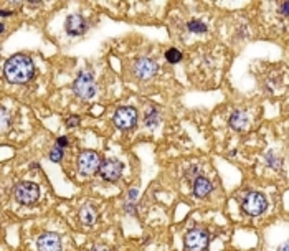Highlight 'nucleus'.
I'll list each match as a JSON object with an SVG mask.
<instances>
[{
    "label": "nucleus",
    "mask_w": 289,
    "mask_h": 251,
    "mask_svg": "<svg viewBox=\"0 0 289 251\" xmlns=\"http://www.w3.org/2000/svg\"><path fill=\"white\" fill-rule=\"evenodd\" d=\"M73 91L76 96L83 99H91L96 94V85L93 80V75L88 71H81L73 83Z\"/></svg>",
    "instance_id": "nucleus-5"
},
{
    "label": "nucleus",
    "mask_w": 289,
    "mask_h": 251,
    "mask_svg": "<svg viewBox=\"0 0 289 251\" xmlns=\"http://www.w3.org/2000/svg\"><path fill=\"white\" fill-rule=\"evenodd\" d=\"M38 251H61V240L55 233H43L37 240Z\"/></svg>",
    "instance_id": "nucleus-10"
},
{
    "label": "nucleus",
    "mask_w": 289,
    "mask_h": 251,
    "mask_svg": "<svg viewBox=\"0 0 289 251\" xmlns=\"http://www.w3.org/2000/svg\"><path fill=\"white\" fill-rule=\"evenodd\" d=\"M159 71V65L151 58H139V60L134 63V73L139 80H149L152 76H156Z\"/></svg>",
    "instance_id": "nucleus-9"
},
{
    "label": "nucleus",
    "mask_w": 289,
    "mask_h": 251,
    "mask_svg": "<svg viewBox=\"0 0 289 251\" xmlns=\"http://www.w3.org/2000/svg\"><path fill=\"white\" fill-rule=\"evenodd\" d=\"M7 122H9V119H7V109L2 107V129L4 131L7 129Z\"/></svg>",
    "instance_id": "nucleus-23"
},
{
    "label": "nucleus",
    "mask_w": 289,
    "mask_h": 251,
    "mask_svg": "<svg viewBox=\"0 0 289 251\" xmlns=\"http://www.w3.org/2000/svg\"><path fill=\"white\" fill-rule=\"evenodd\" d=\"M101 167V159L98 152L94 151H83L78 156V170L83 175H94L96 172H99Z\"/></svg>",
    "instance_id": "nucleus-6"
},
{
    "label": "nucleus",
    "mask_w": 289,
    "mask_h": 251,
    "mask_svg": "<svg viewBox=\"0 0 289 251\" xmlns=\"http://www.w3.org/2000/svg\"><path fill=\"white\" fill-rule=\"evenodd\" d=\"M65 28H66V33L71 35V37H78L83 35L85 31L88 30V25L86 20L83 18L81 15L75 14V15H69L66 18V23H65Z\"/></svg>",
    "instance_id": "nucleus-11"
},
{
    "label": "nucleus",
    "mask_w": 289,
    "mask_h": 251,
    "mask_svg": "<svg viewBox=\"0 0 289 251\" xmlns=\"http://www.w3.org/2000/svg\"><path fill=\"white\" fill-rule=\"evenodd\" d=\"M210 235L203 228H192L184 238V246L187 251H203L208 246Z\"/></svg>",
    "instance_id": "nucleus-4"
},
{
    "label": "nucleus",
    "mask_w": 289,
    "mask_h": 251,
    "mask_svg": "<svg viewBox=\"0 0 289 251\" xmlns=\"http://www.w3.org/2000/svg\"><path fill=\"white\" fill-rule=\"evenodd\" d=\"M91 251H109V249L106 246H102V244H96V246Z\"/></svg>",
    "instance_id": "nucleus-24"
},
{
    "label": "nucleus",
    "mask_w": 289,
    "mask_h": 251,
    "mask_svg": "<svg viewBox=\"0 0 289 251\" xmlns=\"http://www.w3.org/2000/svg\"><path fill=\"white\" fill-rule=\"evenodd\" d=\"M265 159H266V164L271 165L273 169H279V167H281V160L278 157H274L273 154H266Z\"/></svg>",
    "instance_id": "nucleus-18"
},
{
    "label": "nucleus",
    "mask_w": 289,
    "mask_h": 251,
    "mask_svg": "<svg viewBox=\"0 0 289 251\" xmlns=\"http://www.w3.org/2000/svg\"><path fill=\"white\" fill-rule=\"evenodd\" d=\"M187 27H189L190 31H194V33H205V31L208 30L207 25H205L203 22H200V20H192V22H189Z\"/></svg>",
    "instance_id": "nucleus-15"
},
{
    "label": "nucleus",
    "mask_w": 289,
    "mask_h": 251,
    "mask_svg": "<svg viewBox=\"0 0 289 251\" xmlns=\"http://www.w3.org/2000/svg\"><path fill=\"white\" fill-rule=\"evenodd\" d=\"M113 121H114L116 127H119V129H123V131L132 129L137 122V111L131 106H121L116 109Z\"/></svg>",
    "instance_id": "nucleus-7"
},
{
    "label": "nucleus",
    "mask_w": 289,
    "mask_h": 251,
    "mask_svg": "<svg viewBox=\"0 0 289 251\" xmlns=\"http://www.w3.org/2000/svg\"><path fill=\"white\" fill-rule=\"evenodd\" d=\"M56 146H58V147H61V149H65V147L68 146V139H66L65 136L58 137V139H56Z\"/></svg>",
    "instance_id": "nucleus-22"
},
{
    "label": "nucleus",
    "mask_w": 289,
    "mask_h": 251,
    "mask_svg": "<svg viewBox=\"0 0 289 251\" xmlns=\"http://www.w3.org/2000/svg\"><path fill=\"white\" fill-rule=\"evenodd\" d=\"M157 119H159L157 111H156V109H152V111L149 113V116H147V119H146V124H147V126H156L157 122H159Z\"/></svg>",
    "instance_id": "nucleus-19"
},
{
    "label": "nucleus",
    "mask_w": 289,
    "mask_h": 251,
    "mask_svg": "<svg viewBox=\"0 0 289 251\" xmlns=\"http://www.w3.org/2000/svg\"><path fill=\"white\" fill-rule=\"evenodd\" d=\"M165 60L169 63H178L182 60V53L177 48H169L165 51Z\"/></svg>",
    "instance_id": "nucleus-16"
},
{
    "label": "nucleus",
    "mask_w": 289,
    "mask_h": 251,
    "mask_svg": "<svg viewBox=\"0 0 289 251\" xmlns=\"http://www.w3.org/2000/svg\"><path fill=\"white\" fill-rule=\"evenodd\" d=\"M35 73V65L31 61V58L27 55H14L10 56L7 61H5L4 66V75L10 83L14 85H23V83H28L33 78Z\"/></svg>",
    "instance_id": "nucleus-1"
},
{
    "label": "nucleus",
    "mask_w": 289,
    "mask_h": 251,
    "mask_svg": "<svg viewBox=\"0 0 289 251\" xmlns=\"http://www.w3.org/2000/svg\"><path fill=\"white\" fill-rule=\"evenodd\" d=\"M96 218H98V213H96V208L93 205H85V207H81L80 210V220L83 225H86V227H93L96 223Z\"/></svg>",
    "instance_id": "nucleus-14"
},
{
    "label": "nucleus",
    "mask_w": 289,
    "mask_h": 251,
    "mask_svg": "<svg viewBox=\"0 0 289 251\" xmlns=\"http://www.w3.org/2000/svg\"><path fill=\"white\" fill-rule=\"evenodd\" d=\"M66 126H68V127H76V126H80V118H78V116H71V118H68Z\"/></svg>",
    "instance_id": "nucleus-20"
},
{
    "label": "nucleus",
    "mask_w": 289,
    "mask_h": 251,
    "mask_svg": "<svg viewBox=\"0 0 289 251\" xmlns=\"http://www.w3.org/2000/svg\"><path fill=\"white\" fill-rule=\"evenodd\" d=\"M230 126L235 131H246L249 127V118L245 111H235L230 116Z\"/></svg>",
    "instance_id": "nucleus-13"
},
{
    "label": "nucleus",
    "mask_w": 289,
    "mask_h": 251,
    "mask_svg": "<svg viewBox=\"0 0 289 251\" xmlns=\"http://www.w3.org/2000/svg\"><path fill=\"white\" fill-rule=\"evenodd\" d=\"M14 195L20 205H33L40 198V187L33 182H20L15 187Z\"/></svg>",
    "instance_id": "nucleus-3"
},
{
    "label": "nucleus",
    "mask_w": 289,
    "mask_h": 251,
    "mask_svg": "<svg viewBox=\"0 0 289 251\" xmlns=\"http://www.w3.org/2000/svg\"><path fill=\"white\" fill-rule=\"evenodd\" d=\"M211 190H213V185H211V182L207 177L200 175L194 180V195L197 198H205L211 194Z\"/></svg>",
    "instance_id": "nucleus-12"
},
{
    "label": "nucleus",
    "mask_w": 289,
    "mask_h": 251,
    "mask_svg": "<svg viewBox=\"0 0 289 251\" xmlns=\"http://www.w3.org/2000/svg\"><path fill=\"white\" fill-rule=\"evenodd\" d=\"M279 12L282 17H289V2H282L279 5Z\"/></svg>",
    "instance_id": "nucleus-21"
},
{
    "label": "nucleus",
    "mask_w": 289,
    "mask_h": 251,
    "mask_svg": "<svg viewBox=\"0 0 289 251\" xmlns=\"http://www.w3.org/2000/svg\"><path fill=\"white\" fill-rule=\"evenodd\" d=\"M123 169H124L123 162H119V160H116V159H106L101 162L99 175H101V178H104L106 182H116V180H119L121 173H123Z\"/></svg>",
    "instance_id": "nucleus-8"
},
{
    "label": "nucleus",
    "mask_w": 289,
    "mask_h": 251,
    "mask_svg": "<svg viewBox=\"0 0 289 251\" xmlns=\"http://www.w3.org/2000/svg\"><path fill=\"white\" fill-rule=\"evenodd\" d=\"M278 251H289V241H286V243H282L281 246L278 248Z\"/></svg>",
    "instance_id": "nucleus-25"
},
{
    "label": "nucleus",
    "mask_w": 289,
    "mask_h": 251,
    "mask_svg": "<svg viewBox=\"0 0 289 251\" xmlns=\"http://www.w3.org/2000/svg\"><path fill=\"white\" fill-rule=\"evenodd\" d=\"M241 208L248 217H260L266 211L268 200L260 192H248L241 200Z\"/></svg>",
    "instance_id": "nucleus-2"
},
{
    "label": "nucleus",
    "mask_w": 289,
    "mask_h": 251,
    "mask_svg": "<svg viewBox=\"0 0 289 251\" xmlns=\"http://www.w3.org/2000/svg\"><path fill=\"white\" fill-rule=\"evenodd\" d=\"M61 157H63V149H61V147L55 146L53 149H51V152H50V159L53 160V162H60Z\"/></svg>",
    "instance_id": "nucleus-17"
}]
</instances>
